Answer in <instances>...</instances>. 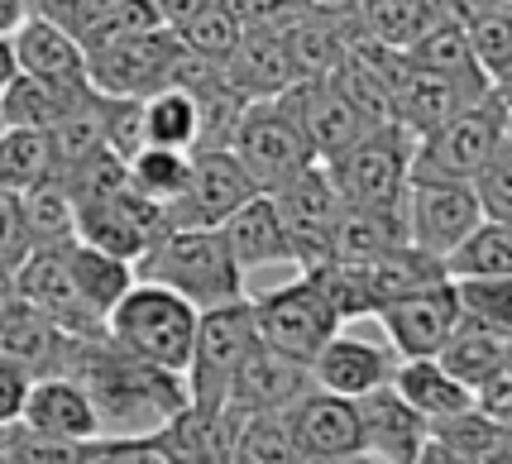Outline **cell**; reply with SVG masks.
<instances>
[{"label":"cell","instance_id":"1","mask_svg":"<svg viewBox=\"0 0 512 464\" xmlns=\"http://www.w3.org/2000/svg\"><path fill=\"white\" fill-rule=\"evenodd\" d=\"M63 374L87 388L101 417V436H154L178 407H187V378L120 350L111 335H72Z\"/></svg>","mask_w":512,"mask_h":464},{"label":"cell","instance_id":"2","mask_svg":"<svg viewBox=\"0 0 512 464\" xmlns=\"http://www.w3.org/2000/svg\"><path fill=\"white\" fill-rule=\"evenodd\" d=\"M134 278L178 292L197 311L245 297V268L235 264L221 230H168V235H158L139 254Z\"/></svg>","mask_w":512,"mask_h":464},{"label":"cell","instance_id":"3","mask_svg":"<svg viewBox=\"0 0 512 464\" xmlns=\"http://www.w3.org/2000/svg\"><path fill=\"white\" fill-rule=\"evenodd\" d=\"M197 316L201 311L187 297L134 278L125 288V297L106 311V335L120 350L139 354V359H149L158 369L182 374L187 354H192V340H197Z\"/></svg>","mask_w":512,"mask_h":464},{"label":"cell","instance_id":"4","mask_svg":"<svg viewBox=\"0 0 512 464\" xmlns=\"http://www.w3.org/2000/svg\"><path fill=\"white\" fill-rule=\"evenodd\" d=\"M412 144L417 134L407 125H369L345 154L321 163L331 173L340 201L355 206H402L407 182H412Z\"/></svg>","mask_w":512,"mask_h":464},{"label":"cell","instance_id":"5","mask_svg":"<svg viewBox=\"0 0 512 464\" xmlns=\"http://www.w3.org/2000/svg\"><path fill=\"white\" fill-rule=\"evenodd\" d=\"M503 115H508V101L493 87L484 101L455 111L436 130L417 134L412 177H422V182H469L484 168V158L503 144Z\"/></svg>","mask_w":512,"mask_h":464},{"label":"cell","instance_id":"6","mask_svg":"<svg viewBox=\"0 0 512 464\" xmlns=\"http://www.w3.org/2000/svg\"><path fill=\"white\" fill-rule=\"evenodd\" d=\"M230 154L240 158V168L254 177L259 192H278L283 182H292L316 163L302 125L278 106V96L273 101H249L235 134H230Z\"/></svg>","mask_w":512,"mask_h":464},{"label":"cell","instance_id":"7","mask_svg":"<svg viewBox=\"0 0 512 464\" xmlns=\"http://www.w3.org/2000/svg\"><path fill=\"white\" fill-rule=\"evenodd\" d=\"M254 307L249 297H235V302H221V307H206L197 316V340H192V354H187V398L192 402H225L230 393V378L245 364V354L254 350Z\"/></svg>","mask_w":512,"mask_h":464},{"label":"cell","instance_id":"8","mask_svg":"<svg viewBox=\"0 0 512 464\" xmlns=\"http://www.w3.org/2000/svg\"><path fill=\"white\" fill-rule=\"evenodd\" d=\"M249 307H254L259 340L273 345V350H283L297 364H307V369H312V359L321 354V345L340 331V316L331 311V302L321 297V288H316L307 273H297L283 288H268L259 297H249Z\"/></svg>","mask_w":512,"mask_h":464},{"label":"cell","instance_id":"9","mask_svg":"<svg viewBox=\"0 0 512 464\" xmlns=\"http://www.w3.org/2000/svg\"><path fill=\"white\" fill-rule=\"evenodd\" d=\"M182 58L178 29L154 24L144 34L115 39L106 48L87 53V77L101 96H154V91L173 87V72Z\"/></svg>","mask_w":512,"mask_h":464},{"label":"cell","instance_id":"10","mask_svg":"<svg viewBox=\"0 0 512 464\" xmlns=\"http://www.w3.org/2000/svg\"><path fill=\"white\" fill-rule=\"evenodd\" d=\"M254 177L240 168V158L230 149H192V168L182 192L163 211H168V230H221L230 211H240L254 197Z\"/></svg>","mask_w":512,"mask_h":464},{"label":"cell","instance_id":"11","mask_svg":"<svg viewBox=\"0 0 512 464\" xmlns=\"http://www.w3.org/2000/svg\"><path fill=\"white\" fill-rule=\"evenodd\" d=\"M402 216H407V240L436 259H450L484 221L469 182H422V177L407 182Z\"/></svg>","mask_w":512,"mask_h":464},{"label":"cell","instance_id":"12","mask_svg":"<svg viewBox=\"0 0 512 464\" xmlns=\"http://www.w3.org/2000/svg\"><path fill=\"white\" fill-rule=\"evenodd\" d=\"M278 216H283V230L292 240V264L297 268H312L331 259V235L335 221H340V192H335L331 173L312 163L307 173H297L292 182H283L278 192H268Z\"/></svg>","mask_w":512,"mask_h":464},{"label":"cell","instance_id":"13","mask_svg":"<svg viewBox=\"0 0 512 464\" xmlns=\"http://www.w3.org/2000/svg\"><path fill=\"white\" fill-rule=\"evenodd\" d=\"M383 326V340L398 350V359H436L450 331L460 326V297H455V278L417 288L407 297H393L374 311Z\"/></svg>","mask_w":512,"mask_h":464},{"label":"cell","instance_id":"14","mask_svg":"<svg viewBox=\"0 0 512 464\" xmlns=\"http://www.w3.org/2000/svg\"><path fill=\"white\" fill-rule=\"evenodd\" d=\"M278 106L302 125L316 163H331L335 154H345L359 134L369 130L364 115L340 96V87H335L331 77H302V82H292V87L278 96Z\"/></svg>","mask_w":512,"mask_h":464},{"label":"cell","instance_id":"15","mask_svg":"<svg viewBox=\"0 0 512 464\" xmlns=\"http://www.w3.org/2000/svg\"><path fill=\"white\" fill-rule=\"evenodd\" d=\"M10 48H15V67L53 82L63 91H96L87 77V48L77 44V34L63 29L58 20H48L39 10H29L15 29H10Z\"/></svg>","mask_w":512,"mask_h":464},{"label":"cell","instance_id":"16","mask_svg":"<svg viewBox=\"0 0 512 464\" xmlns=\"http://www.w3.org/2000/svg\"><path fill=\"white\" fill-rule=\"evenodd\" d=\"M240 417L245 412H235L230 402H187L154 431V445L168 464H230Z\"/></svg>","mask_w":512,"mask_h":464},{"label":"cell","instance_id":"17","mask_svg":"<svg viewBox=\"0 0 512 464\" xmlns=\"http://www.w3.org/2000/svg\"><path fill=\"white\" fill-rule=\"evenodd\" d=\"M67 340L72 335L29 297H20V292L0 297V364H10L29 378L63 374Z\"/></svg>","mask_w":512,"mask_h":464},{"label":"cell","instance_id":"18","mask_svg":"<svg viewBox=\"0 0 512 464\" xmlns=\"http://www.w3.org/2000/svg\"><path fill=\"white\" fill-rule=\"evenodd\" d=\"M288 421H292V436L302 445L307 464L345 460V455H359V450H364L355 398L326 393V388H316V383L288 407Z\"/></svg>","mask_w":512,"mask_h":464},{"label":"cell","instance_id":"19","mask_svg":"<svg viewBox=\"0 0 512 464\" xmlns=\"http://www.w3.org/2000/svg\"><path fill=\"white\" fill-rule=\"evenodd\" d=\"M359 407V431H364V455H374L383 464H417V455L431 441V421L402 398L393 383L369 388L364 398H355Z\"/></svg>","mask_w":512,"mask_h":464},{"label":"cell","instance_id":"20","mask_svg":"<svg viewBox=\"0 0 512 464\" xmlns=\"http://www.w3.org/2000/svg\"><path fill=\"white\" fill-rule=\"evenodd\" d=\"M393 374H398V350L388 340L350 335L345 326L312 359V383L326 393H340V398H364L369 388L393 383Z\"/></svg>","mask_w":512,"mask_h":464},{"label":"cell","instance_id":"21","mask_svg":"<svg viewBox=\"0 0 512 464\" xmlns=\"http://www.w3.org/2000/svg\"><path fill=\"white\" fill-rule=\"evenodd\" d=\"M15 292L29 297L34 307H44L67 335H101L106 331V316L77 292L72 273H67L63 244H58V249L29 254V259L20 264V273H15Z\"/></svg>","mask_w":512,"mask_h":464},{"label":"cell","instance_id":"22","mask_svg":"<svg viewBox=\"0 0 512 464\" xmlns=\"http://www.w3.org/2000/svg\"><path fill=\"white\" fill-rule=\"evenodd\" d=\"M307 388H312V369L307 364L288 359L283 350H273L264 340H254V350L245 354V364L230 378L225 402L235 412H245V417L249 412H288Z\"/></svg>","mask_w":512,"mask_h":464},{"label":"cell","instance_id":"23","mask_svg":"<svg viewBox=\"0 0 512 464\" xmlns=\"http://www.w3.org/2000/svg\"><path fill=\"white\" fill-rule=\"evenodd\" d=\"M20 421H29L34 431H44L53 441H72V445L101 441V417H96V407H91L87 388L67 374L34 378Z\"/></svg>","mask_w":512,"mask_h":464},{"label":"cell","instance_id":"24","mask_svg":"<svg viewBox=\"0 0 512 464\" xmlns=\"http://www.w3.org/2000/svg\"><path fill=\"white\" fill-rule=\"evenodd\" d=\"M221 77L245 101H273L292 82H302L297 63H292V53H288V39L278 29H245V39L221 63Z\"/></svg>","mask_w":512,"mask_h":464},{"label":"cell","instance_id":"25","mask_svg":"<svg viewBox=\"0 0 512 464\" xmlns=\"http://www.w3.org/2000/svg\"><path fill=\"white\" fill-rule=\"evenodd\" d=\"M221 235L230 244V254H235V264L245 268H273V264H292V240L288 230H283V216H278V206L268 192H254V197L240 206V211H230L221 221Z\"/></svg>","mask_w":512,"mask_h":464},{"label":"cell","instance_id":"26","mask_svg":"<svg viewBox=\"0 0 512 464\" xmlns=\"http://www.w3.org/2000/svg\"><path fill=\"white\" fill-rule=\"evenodd\" d=\"M465 106H474V96H465L450 77L431 72V67H417L402 53V72L393 82V115H398V125H407L412 134H426L436 130L441 120H450L455 111H465Z\"/></svg>","mask_w":512,"mask_h":464},{"label":"cell","instance_id":"27","mask_svg":"<svg viewBox=\"0 0 512 464\" xmlns=\"http://www.w3.org/2000/svg\"><path fill=\"white\" fill-rule=\"evenodd\" d=\"M407 244V216L402 206H355L345 201L340 206V221L331 235V259L340 264H369L388 249Z\"/></svg>","mask_w":512,"mask_h":464},{"label":"cell","instance_id":"28","mask_svg":"<svg viewBox=\"0 0 512 464\" xmlns=\"http://www.w3.org/2000/svg\"><path fill=\"white\" fill-rule=\"evenodd\" d=\"M407 58L417 67H431V72H441V77H450L455 87L465 91V96H474V101H484L493 91L489 72L479 67V58H474V48H469V34L465 24H450V20H436L426 34H417L412 44L402 48Z\"/></svg>","mask_w":512,"mask_h":464},{"label":"cell","instance_id":"29","mask_svg":"<svg viewBox=\"0 0 512 464\" xmlns=\"http://www.w3.org/2000/svg\"><path fill=\"white\" fill-rule=\"evenodd\" d=\"M436 359H441L460 383H469V388H474V398H479V388L512 364V335L493 331V326H484V321L460 316V326L450 331V340L441 345Z\"/></svg>","mask_w":512,"mask_h":464},{"label":"cell","instance_id":"30","mask_svg":"<svg viewBox=\"0 0 512 464\" xmlns=\"http://www.w3.org/2000/svg\"><path fill=\"white\" fill-rule=\"evenodd\" d=\"M393 388H398L402 398L412 402L431 426H436V421H446V417H460V412H469V407H479L474 388L460 383L441 359H398Z\"/></svg>","mask_w":512,"mask_h":464},{"label":"cell","instance_id":"31","mask_svg":"<svg viewBox=\"0 0 512 464\" xmlns=\"http://www.w3.org/2000/svg\"><path fill=\"white\" fill-rule=\"evenodd\" d=\"M96 91H63L53 82H39L29 72H15L0 91V125H20V130H53L67 111H77Z\"/></svg>","mask_w":512,"mask_h":464},{"label":"cell","instance_id":"32","mask_svg":"<svg viewBox=\"0 0 512 464\" xmlns=\"http://www.w3.org/2000/svg\"><path fill=\"white\" fill-rule=\"evenodd\" d=\"M364 278H369V292H374V311L383 302H393V297H407V292L417 288H431V283H446L450 268L446 259H436V254H426L417 244L407 240L398 249H388L379 259H369L364 264Z\"/></svg>","mask_w":512,"mask_h":464},{"label":"cell","instance_id":"33","mask_svg":"<svg viewBox=\"0 0 512 464\" xmlns=\"http://www.w3.org/2000/svg\"><path fill=\"white\" fill-rule=\"evenodd\" d=\"M63 264H67V273H72L77 292H82L101 316H106V311L125 297V288L134 283L130 259H115V254H106V249H96V244H87V240H67Z\"/></svg>","mask_w":512,"mask_h":464},{"label":"cell","instance_id":"34","mask_svg":"<svg viewBox=\"0 0 512 464\" xmlns=\"http://www.w3.org/2000/svg\"><path fill=\"white\" fill-rule=\"evenodd\" d=\"M24 206V230H29V249H58V244L77 240V201L58 177L34 182L29 192H20Z\"/></svg>","mask_w":512,"mask_h":464},{"label":"cell","instance_id":"35","mask_svg":"<svg viewBox=\"0 0 512 464\" xmlns=\"http://www.w3.org/2000/svg\"><path fill=\"white\" fill-rule=\"evenodd\" d=\"M144 130H149V144H163V149H197L201 139V106L187 87H163L154 96H144Z\"/></svg>","mask_w":512,"mask_h":464},{"label":"cell","instance_id":"36","mask_svg":"<svg viewBox=\"0 0 512 464\" xmlns=\"http://www.w3.org/2000/svg\"><path fill=\"white\" fill-rule=\"evenodd\" d=\"M230 464H307L302 445L292 436L288 412H249L235 431V460Z\"/></svg>","mask_w":512,"mask_h":464},{"label":"cell","instance_id":"37","mask_svg":"<svg viewBox=\"0 0 512 464\" xmlns=\"http://www.w3.org/2000/svg\"><path fill=\"white\" fill-rule=\"evenodd\" d=\"M44 177H53V139H48V130L0 125V187L5 192H29Z\"/></svg>","mask_w":512,"mask_h":464},{"label":"cell","instance_id":"38","mask_svg":"<svg viewBox=\"0 0 512 464\" xmlns=\"http://www.w3.org/2000/svg\"><path fill=\"white\" fill-rule=\"evenodd\" d=\"M359 29L379 44L407 48L417 34H426L431 24L441 20L431 0H359Z\"/></svg>","mask_w":512,"mask_h":464},{"label":"cell","instance_id":"39","mask_svg":"<svg viewBox=\"0 0 512 464\" xmlns=\"http://www.w3.org/2000/svg\"><path fill=\"white\" fill-rule=\"evenodd\" d=\"M187 168H192V154L187 149H163V144H144L139 154L125 163V177H130V187L139 197L149 201H168L182 192V182H187Z\"/></svg>","mask_w":512,"mask_h":464},{"label":"cell","instance_id":"40","mask_svg":"<svg viewBox=\"0 0 512 464\" xmlns=\"http://www.w3.org/2000/svg\"><path fill=\"white\" fill-rule=\"evenodd\" d=\"M178 39L187 53H197V58H206V63L221 67L230 53H235V44L245 39V20H240V10L230 5V0H216V5H206L197 20H187L178 29Z\"/></svg>","mask_w":512,"mask_h":464},{"label":"cell","instance_id":"41","mask_svg":"<svg viewBox=\"0 0 512 464\" xmlns=\"http://www.w3.org/2000/svg\"><path fill=\"white\" fill-rule=\"evenodd\" d=\"M91 445L53 441L44 431H34L29 421H5L0 426V464H87Z\"/></svg>","mask_w":512,"mask_h":464},{"label":"cell","instance_id":"42","mask_svg":"<svg viewBox=\"0 0 512 464\" xmlns=\"http://www.w3.org/2000/svg\"><path fill=\"white\" fill-rule=\"evenodd\" d=\"M446 268H450V278L512 273V221H479V230L450 254Z\"/></svg>","mask_w":512,"mask_h":464},{"label":"cell","instance_id":"43","mask_svg":"<svg viewBox=\"0 0 512 464\" xmlns=\"http://www.w3.org/2000/svg\"><path fill=\"white\" fill-rule=\"evenodd\" d=\"M455 297H460V316L484 321L493 331L512 335V273H474V278H455Z\"/></svg>","mask_w":512,"mask_h":464},{"label":"cell","instance_id":"44","mask_svg":"<svg viewBox=\"0 0 512 464\" xmlns=\"http://www.w3.org/2000/svg\"><path fill=\"white\" fill-rule=\"evenodd\" d=\"M96 111H101L106 149L120 154L125 163L149 144V130H144V96H101V91H96Z\"/></svg>","mask_w":512,"mask_h":464},{"label":"cell","instance_id":"45","mask_svg":"<svg viewBox=\"0 0 512 464\" xmlns=\"http://www.w3.org/2000/svg\"><path fill=\"white\" fill-rule=\"evenodd\" d=\"M465 34H469V48H474L479 67L489 72V82L498 87L512 67V5H493L489 15H479Z\"/></svg>","mask_w":512,"mask_h":464},{"label":"cell","instance_id":"46","mask_svg":"<svg viewBox=\"0 0 512 464\" xmlns=\"http://www.w3.org/2000/svg\"><path fill=\"white\" fill-rule=\"evenodd\" d=\"M154 24H163L154 10V0H111V5L77 34V44L91 53V48H106V44H115V39L144 34V29H154Z\"/></svg>","mask_w":512,"mask_h":464},{"label":"cell","instance_id":"47","mask_svg":"<svg viewBox=\"0 0 512 464\" xmlns=\"http://www.w3.org/2000/svg\"><path fill=\"white\" fill-rule=\"evenodd\" d=\"M484 221H512V139L503 134V144L484 158V168L469 177Z\"/></svg>","mask_w":512,"mask_h":464},{"label":"cell","instance_id":"48","mask_svg":"<svg viewBox=\"0 0 512 464\" xmlns=\"http://www.w3.org/2000/svg\"><path fill=\"white\" fill-rule=\"evenodd\" d=\"M87 464H168V460L154 445V436H101V441H91Z\"/></svg>","mask_w":512,"mask_h":464},{"label":"cell","instance_id":"49","mask_svg":"<svg viewBox=\"0 0 512 464\" xmlns=\"http://www.w3.org/2000/svg\"><path fill=\"white\" fill-rule=\"evenodd\" d=\"M0 254H5L15 268L34 254V249H29V230H24L20 192H5V187H0Z\"/></svg>","mask_w":512,"mask_h":464},{"label":"cell","instance_id":"50","mask_svg":"<svg viewBox=\"0 0 512 464\" xmlns=\"http://www.w3.org/2000/svg\"><path fill=\"white\" fill-rule=\"evenodd\" d=\"M29 383H34L29 374L10 369V364H0V426H5V421H20V417H24V398H29Z\"/></svg>","mask_w":512,"mask_h":464},{"label":"cell","instance_id":"51","mask_svg":"<svg viewBox=\"0 0 512 464\" xmlns=\"http://www.w3.org/2000/svg\"><path fill=\"white\" fill-rule=\"evenodd\" d=\"M431 5H436V15H441V20L465 24V29H469L479 15H489L493 5H503V0H431Z\"/></svg>","mask_w":512,"mask_h":464},{"label":"cell","instance_id":"52","mask_svg":"<svg viewBox=\"0 0 512 464\" xmlns=\"http://www.w3.org/2000/svg\"><path fill=\"white\" fill-rule=\"evenodd\" d=\"M206 5H216V0H154V10H158V20L168 24V29H182L187 20H197Z\"/></svg>","mask_w":512,"mask_h":464},{"label":"cell","instance_id":"53","mask_svg":"<svg viewBox=\"0 0 512 464\" xmlns=\"http://www.w3.org/2000/svg\"><path fill=\"white\" fill-rule=\"evenodd\" d=\"M29 15V0H0V34H10Z\"/></svg>","mask_w":512,"mask_h":464},{"label":"cell","instance_id":"54","mask_svg":"<svg viewBox=\"0 0 512 464\" xmlns=\"http://www.w3.org/2000/svg\"><path fill=\"white\" fill-rule=\"evenodd\" d=\"M20 67H15V48H10V34H0V91H5V82L15 77Z\"/></svg>","mask_w":512,"mask_h":464},{"label":"cell","instance_id":"55","mask_svg":"<svg viewBox=\"0 0 512 464\" xmlns=\"http://www.w3.org/2000/svg\"><path fill=\"white\" fill-rule=\"evenodd\" d=\"M15 273H20V268L0 254V297H10V292H15Z\"/></svg>","mask_w":512,"mask_h":464},{"label":"cell","instance_id":"56","mask_svg":"<svg viewBox=\"0 0 512 464\" xmlns=\"http://www.w3.org/2000/svg\"><path fill=\"white\" fill-rule=\"evenodd\" d=\"M326 464H383V460H374V455H364V450H359V455H345V460H326Z\"/></svg>","mask_w":512,"mask_h":464},{"label":"cell","instance_id":"57","mask_svg":"<svg viewBox=\"0 0 512 464\" xmlns=\"http://www.w3.org/2000/svg\"><path fill=\"white\" fill-rule=\"evenodd\" d=\"M498 96H503V91H498ZM503 101H508V96H503ZM503 134L512 139V101H508V115H503Z\"/></svg>","mask_w":512,"mask_h":464},{"label":"cell","instance_id":"58","mask_svg":"<svg viewBox=\"0 0 512 464\" xmlns=\"http://www.w3.org/2000/svg\"><path fill=\"white\" fill-rule=\"evenodd\" d=\"M498 91H503V96H508V101H512V67H508V77L498 82Z\"/></svg>","mask_w":512,"mask_h":464},{"label":"cell","instance_id":"59","mask_svg":"<svg viewBox=\"0 0 512 464\" xmlns=\"http://www.w3.org/2000/svg\"><path fill=\"white\" fill-rule=\"evenodd\" d=\"M503 5H512V0H503Z\"/></svg>","mask_w":512,"mask_h":464}]
</instances>
